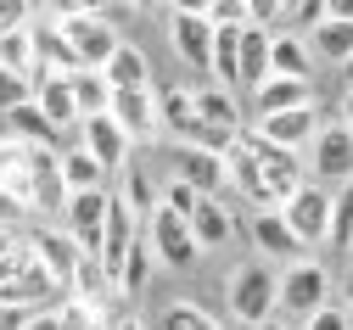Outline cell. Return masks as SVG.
<instances>
[{"label": "cell", "instance_id": "ba28073f", "mask_svg": "<svg viewBox=\"0 0 353 330\" xmlns=\"http://www.w3.org/2000/svg\"><path fill=\"white\" fill-rule=\"evenodd\" d=\"M247 241H252L258 258H275V263H297V258H308V247L292 235V224H286L281 207H252V218H247Z\"/></svg>", "mask_w": 353, "mask_h": 330}, {"label": "cell", "instance_id": "4316f807", "mask_svg": "<svg viewBox=\"0 0 353 330\" xmlns=\"http://www.w3.org/2000/svg\"><path fill=\"white\" fill-rule=\"evenodd\" d=\"M157 123H163L168 134L185 140V129L196 123V90H185V84H163V90H157Z\"/></svg>", "mask_w": 353, "mask_h": 330}, {"label": "cell", "instance_id": "4dcf8cb0", "mask_svg": "<svg viewBox=\"0 0 353 330\" xmlns=\"http://www.w3.org/2000/svg\"><path fill=\"white\" fill-rule=\"evenodd\" d=\"M68 84H73V101H79L84 118H96V112L112 107V79L101 68H79V73H68Z\"/></svg>", "mask_w": 353, "mask_h": 330}, {"label": "cell", "instance_id": "db71d44e", "mask_svg": "<svg viewBox=\"0 0 353 330\" xmlns=\"http://www.w3.org/2000/svg\"><path fill=\"white\" fill-rule=\"evenodd\" d=\"M112 330H152V324H141L135 313H123V319H112Z\"/></svg>", "mask_w": 353, "mask_h": 330}, {"label": "cell", "instance_id": "83f0119b", "mask_svg": "<svg viewBox=\"0 0 353 330\" xmlns=\"http://www.w3.org/2000/svg\"><path fill=\"white\" fill-rule=\"evenodd\" d=\"M196 118L213 123V129H225V134H236V129H241L236 90H225V84H202V90H196Z\"/></svg>", "mask_w": 353, "mask_h": 330}, {"label": "cell", "instance_id": "f6af8a7d", "mask_svg": "<svg viewBox=\"0 0 353 330\" xmlns=\"http://www.w3.org/2000/svg\"><path fill=\"white\" fill-rule=\"evenodd\" d=\"M163 202H168V207H174V213H185V218H191V207H196V202H202V196H196V191H191V185H185V179H180V174H174V179H168V185H163Z\"/></svg>", "mask_w": 353, "mask_h": 330}, {"label": "cell", "instance_id": "91938a15", "mask_svg": "<svg viewBox=\"0 0 353 330\" xmlns=\"http://www.w3.org/2000/svg\"><path fill=\"white\" fill-rule=\"evenodd\" d=\"M129 6H141V12H152V6H163V0H129Z\"/></svg>", "mask_w": 353, "mask_h": 330}, {"label": "cell", "instance_id": "44dd1931", "mask_svg": "<svg viewBox=\"0 0 353 330\" xmlns=\"http://www.w3.org/2000/svg\"><path fill=\"white\" fill-rule=\"evenodd\" d=\"M225 168H230V191H241L252 207H275V191H270V179H263L258 157L241 146V140H230V152H225Z\"/></svg>", "mask_w": 353, "mask_h": 330}, {"label": "cell", "instance_id": "d6986e66", "mask_svg": "<svg viewBox=\"0 0 353 330\" xmlns=\"http://www.w3.org/2000/svg\"><path fill=\"white\" fill-rule=\"evenodd\" d=\"M191 235H196V247L202 252H225V247H236V218H230V207L219 202V196H202L196 207H191Z\"/></svg>", "mask_w": 353, "mask_h": 330}, {"label": "cell", "instance_id": "8992f818", "mask_svg": "<svg viewBox=\"0 0 353 330\" xmlns=\"http://www.w3.org/2000/svg\"><path fill=\"white\" fill-rule=\"evenodd\" d=\"M281 213H286V224H292V235L314 252V247H325L331 241V191L320 179H303L297 191L281 202Z\"/></svg>", "mask_w": 353, "mask_h": 330}, {"label": "cell", "instance_id": "d4e9b609", "mask_svg": "<svg viewBox=\"0 0 353 330\" xmlns=\"http://www.w3.org/2000/svg\"><path fill=\"white\" fill-rule=\"evenodd\" d=\"M270 34L275 28L241 23V90H258L263 79H270Z\"/></svg>", "mask_w": 353, "mask_h": 330}, {"label": "cell", "instance_id": "6f0895ef", "mask_svg": "<svg viewBox=\"0 0 353 330\" xmlns=\"http://www.w3.org/2000/svg\"><path fill=\"white\" fill-rule=\"evenodd\" d=\"M252 330H292V324H281V319H263V324H252Z\"/></svg>", "mask_w": 353, "mask_h": 330}, {"label": "cell", "instance_id": "5b68a950", "mask_svg": "<svg viewBox=\"0 0 353 330\" xmlns=\"http://www.w3.org/2000/svg\"><path fill=\"white\" fill-rule=\"evenodd\" d=\"M236 140H241V146L258 157V168H263V179H270V191H275V207L297 191V185L308 179V163H303V152H286V146H275V140H263L252 123H241L236 129Z\"/></svg>", "mask_w": 353, "mask_h": 330}, {"label": "cell", "instance_id": "94428289", "mask_svg": "<svg viewBox=\"0 0 353 330\" xmlns=\"http://www.w3.org/2000/svg\"><path fill=\"white\" fill-rule=\"evenodd\" d=\"M28 6H34V17H39V12H51V0H28Z\"/></svg>", "mask_w": 353, "mask_h": 330}, {"label": "cell", "instance_id": "6125c7cd", "mask_svg": "<svg viewBox=\"0 0 353 330\" xmlns=\"http://www.w3.org/2000/svg\"><path fill=\"white\" fill-rule=\"evenodd\" d=\"M292 6H297V0H286V12H292Z\"/></svg>", "mask_w": 353, "mask_h": 330}, {"label": "cell", "instance_id": "680465c9", "mask_svg": "<svg viewBox=\"0 0 353 330\" xmlns=\"http://www.w3.org/2000/svg\"><path fill=\"white\" fill-rule=\"evenodd\" d=\"M342 79H347V90H353V56H347V62H342Z\"/></svg>", "mask_w": 353, "mask_h": 330}, {"label": "cell", "instance_id": "6da1fadb", "mask_svg": "<svg viewBox=\"0 0 353 330\" xmlns=\"http://www.w3.org/2000/svg\"><path fill=\"white\" fill-rule=\"evenodd\" d=\"M68 291L51 280V269L34 258L28 241H17L6 258H0V302H28V308H57Z\"/></svg>", "mask_w": 353, "mask_h": 330}, {"label": "cell", "instance_id": "60d3db41", "mask_svg": "<svg viewBox=\"0 0 353 330\" xmlns=\"http://www.w3.org/2000/svg\"><path fill=\"white\" fill-rule=\"evenodd\" d=\"M303 330H353V313L342 302H325V308H314V313L303 319Z\"/></svg>", "mask_w": 353, "mask_h": 330}, {"label": "cell", "instance_id": "7c38bea8", "mask_svg": "<svg viewBox=\"0 0 353 330\" xmlns=\"http://www.w3.org/2000/svg\"><path fill=\"white\" fill-rule=\"evenodd\" d=\"M174 174H180L196 196H225L230 191L225 152H208V146H180V152H174Z\"/></svg>", "mask_w": 353, "mask_h": 330}, {"label": "cell", "instance_id": "e7e4bbea", "mask_svg": "<svg viewBox=\"0 0 353 330\" xmlns=\"http://www.w3.org/2000/svg\"><path fill=\"white\" fill-rule=\"evenodd\" d=\"M292 330H303V324H292Z\"/></svg>", "mask_w": 353, "mask_h": 330}, {"label": "cell", "instance_id": "ffe728a7", "mask_svg": "<svg viewBox=\"0 0 353 330\" xmlns=\"http://www.w3.org/2000/svg\"><path fill=\"white\" fill-rule=\"evenodd\" d=\"M28 34H34V56H39V68H51V73H79V51H73V39L62 34L57 17H34Z\"/></svg>", "mask_w": 353, "mask_h": 330}, {"label": "cell", "instance_id": "7dc6e473", "mask_svg": "<svg viewBox=\"0 0 353 330\" xmlns=\"http://www.w3.org/2000/svg\"><path fill=\"white\" fill-rule=\"evenodd\" d=\"M34 23V6L28 0H0V34H17V28H28Z\"/></svg>", "mask_w": 353, "mask_h": 330}, {"label": "cell", "instance_id": "1f68e13d", "mask_svg": "<svg viewBox=\"0 0 353 330\" xmlns=\"http://www.w3.org/2000/svg\"><path fill=\"white\" fill-rule=\"evenodd\" d=\"M57 168H62V185H68V196L73 191H101V179H107V168L84 152V146H73V152H62L57 157Z\"/></svg>", "mask_w": 353, "mask_h": 330}, {"label": "cell", "instance_id": "74e56055", "mask_svg": "<svg viewBox=\"0 0 353 330\" xmlns=\"http://www.w3.org/2000/svg\"><path fill=\"white\" fill-rule=\"evenodd\" d=\"M0 68H6V73H28V79H34L39 56H34V34H28V28L0 34Z\"/></svg>", "mask_w": 353, "mask_h": 330}, {"label": "cell", "instance_id": "f1b7e54d", "mask_svg": "<svg viewBox=\"0 0 353 330\" xmlns=\"http://www.w3.org/2000/svg\"><path fill=\"white\" fill-rule=\"evenodd\" d=\"M34 213H51V207H68V185H62V168H57V152H39L34 163V191H28Z\"/></svg>", "mask_w": 353, "mask_h": 330}, {"label": "cell", "instance_id": "8d00e7d4", "mask_svg": "<svg viewBox=\"0 0 353 330\" xmlns=\"http://www.w3.org/2000/svg\"><path fill=\"white\" fill-rule=\"evenodd\" d=\"M325 247L342 252V258H347V247H353V179L331 191V241H325Z\"/></svg>", "mask_w": 353, "mask_h": 330}, {"label": "cell", "instance_id": "f546056e", "mask_svg": "<svg viewBox=\"0 0 353 330\" xmlns=\"http://www.w3.org/2000/svg\"><path fill=\"white\" fill-rule=\"evenodd\" d=\"M107 79H112V90H141V84H152V62H146V51H141V45H118V51H112V62L101 68Z\"/></svg>", "mask_w": 353, "mask_h": 330}, {"label": "cell", "instance_id": "8fae6325", "mask_svg": "<svg viewBox=\"0 0 353 330\" xmlns=\"http://www.w3.org/2000/svg\"><path fill=\"white\" fill-rule=\"evenodd\" d=\"M79 146L90 152L107 174H123V168H129V146H135V140L118 129L112 112H96V118H84V123H79Z\"/></svg>", "mask_w": 353, "mask_h": 330}, {"label": "cell", "instance_id": "d590c367", "mask_svg": "<svg viewBox=\"0 0 353 330\" xmlns=\"http://www.w3.org/2000/svg\"><path fill=\"white\" fill-rule=\"evenodd\" d=\"M129 207H135V218H152L157 207H163V185L152 179V174H141V168H123V191H118Z\"/></svg>", "mask_w": 353, "mask_h": 330}, {"label": "cell", "instance_id": "ee69618b", "mask_svg": "<svg viewBox=\"0 0 353 330\" xmlns=\"http://www.w3.org/2000/svg\"><path fill=\"white\" fill-rule=\"evenodd\" d=\"M247 23H258V28H281V23H286V0H247Z\"/></svg>", "mask_w": 353, "mask_h": 330}, {"label": "cell", "instance_id": "ab89813d", "mask_svg": "<svg viewBox=\"0 0 353 330\" xmlns=\"http://www.w3.org/2000/svg\"><path fill=\"white\" fill-rule=\"evenodd\" d=\"M23 101H34V79H28V73H6V68H0V118H6L12 107H23Z\"/></svg>", "mask_w": 353, "mask_h": 330}, {"label": "cell", "instance_id": "681fc988", "mask_svg": "<svg viewBox=\"0 0 353 330\" xmlns=\"http://www.w3.org/2000/svg\"><path fill=\"white\" fill-rule=\"evenodd\" d=\"M23 330H62V324H57V308H39V313H34Z\"/></svg>", "mask_w": 353, "mask_h": 330}, {"label": "cell", "instance_id": "603a6c76", "mask_svg": "<svg viewBox=\"0 0 353 330\" xmlns=\"http://www.w3.org/2000/svg\"><path fill=\"white\" fill-rule=\"evenodd\" d=\"M270 73H281V79H308L314 73L308 34H297V28H275L270 34Z\"/></svg>", "mask_w": 353, "mask_h": 330}, {"label": "cell", "instance_id": "7402d4cb", "mask_svg": "<svg viewBox=\"0 0 353 330\" xmlns=\"http://www.w3.org/2000/svg\"><path fill=\"white\" fill-rule=\"evenodd\" d=\"M39 152H46V146H28V140H17V134H0V185L17 191V196H28V191H34V163H39Z\"/></svg>", "mask_w": 353, "mask_h": 330}, {"label": "cell", "instance_id": "9c48e42d", "mask_svg": "<svg viewBox=\"0 0 353 330\" xmlns=\"http://www.w3.org/2000/svg\"><path fill=\"white\" fill-rule=\"evenodd\" d=\"M68 235L79 241V252H101V235H107V213H112V191L101 185V191H73L68 196Z\"/></svg>", "mask_w": 353, "mask_h": 330}, {"label": "cell", "instance_id": "7a4b0ae2", "mask_svg": "<svg viewBox=\"0 0 353 330\" xmlns=\"http://www.w3.org/2000/svg\"><path fill=\"white\" fill-rule=\"evenodd\" d=\"M331 291H336L331 269H325L320 258H297V263H281L275 308H281V313H292V319L303 324V319L314 313V308H325V302H331Z\"/></svg>", "mask_w": 353, "mask_h": 330}, {"label": "cell", "instance_id": "11a10c76", "mask_svg": "<svg viewBox=\"0 0 353 330\" xmlns=\"http://www.w3.org/2000/svg\"><path fill=\"white\" fill-rule=\"evenodd\" d=\"M342 123L353 129V90H342Z\"/></svg>", "mask_w": 353, "mask_h": 330}, {"label": "cell", "instance_id": "bcb514c9", "mask_svg": "<svg viewBox=\"0 0 353 330\" xmlns=\"http://www.w3.org/2000/svg\"><path fill=\"white\" fill-rule=\"evenodd\" d=\"M208 17H213V28H241L247 23V0H213Z\"/></svg>", "mask_w": 353, "mask_h": 330}, {"label": "cell", "instance_id": "836d02e7", "mask_svg": "<svg viewBox=\"0 0 353 330\" xmlns=\"http://www.w3.org/2000/svg\"><path fill=\"white\" fill-rule=\"evenodd\" d=\"M152 330H225L208 308H196V302H185V297H174V302H163V313L152 319Z\"/></svg>", "mask_w": 353, "mask_h": 330}, {"label": "cell", "instance_id": "f907efd6", "mask_svg": "<svg viewBox=\"0 0 353 330\" xmlns=\"http://www.w3.org/2000/svg\"><path fill=\"white\" fill-rule=\"evenodd\" d=\"M336 302L353 313V263H347V274H342V286H336Z\"/></svg>", "mask_w": 353, "mask_h": 330}, {"label": "cell", "instance_id": "4fadbf2b", "mask_svg": "<svg viewBox=\"0 0 353 330\" xmlns=\"http://www.w3.org/2000/svg\"><path fill=\"white\" fill-rule=\"evenodd\" d=\"M112 118H118V129L129 134V140H157L163 134V123H157V90L152 84H141V90H112V107H107Z\"/></svg>", "mask_w": 353, "mask_h": 330}, {"label": "cell", "instance_id": "2e32d148", "mask_svg": "<svg viewBox=\"0 0 353 330\" xmlns=\"http://www.w3.org/2000/svg\"><path fill=\"white\" fill-rule=\"evenodd\" d=\"M34 101H39V112H46L57 129H79V123H84V112H79V101H73V84H68V73L34 68Z\"/></svg>", "mask_w": 353, "mask_h": 330}, {"label": "cell", "instance_id": "30bf717a", "mask_svg": "<svg viewBox=\"0 0 353 330\" xmlns=\"http://www.w3.org/2000/svg\"><path fill=\"white\" fill-rule=\"evenodd\" d=\"M62 34L73 39V51H79V68H107L112 51L123 45V34L112 28V17H57Z\"/></svg>", "mask_w": 353, "mask_h": 330}, {"label": "cell", "instance_id": "be15d7a7", "mask_svg": "<svg viewBox=\"0 0 353 330\" xmlns=\"http://www.w3.org/2000/svg\"><path fill=\"white\" fill-rule=\"evenodd\" d=\"M347 263H353V247H347Z\"/></svg>", "mask_w": 353, "mask_h": 330}, {"label": "cell", "instance_id": "277c9868", "mask_svg": "<svg viewBox=\"0 0 353 330\" xmlns=\"http://www.w3.org/2000/svg\"><path fill=\"white\" fill-rule=\"evenodd\" d=\"M303 163H308V179H320L325 191L347 185V179H353V129H347L342 118H336V123H320V134L308 140Z\"/></svg>", "mask_w": 353, "mask_h": 330}, {"label": "cell", "instance_id": "5bb4252c", "mask_svg": "<svg viewBox=\"0 0 353 330\" xmlns=\"http://www.w3.org/2000/svg\"><path fill=\"white\" fill-rule=\"evenodd\" d=\"M168 39H174V51H180V62H185V68H196V73H213V17L174 12V23H168Z\"/></svg>", "mask_w": 353, "mask_h": 330}, {"label": "cell", "instance_id": "b9f144b4", "mask_svg": "<svg viewBox=\"0 0 353 330\" xmlns=\"http://www.w3.org/2000/svg\"><path fill=\"white\" fill-rule=\"evenodd\" d=\"M34 213V202L28 196H17V191H6V185H0V229H17L23 218Z\"/></svg>", "mask_w": 353, "mask_h": 330}, {"label": "cell", "instance_id": "e0dca14e", "mask_svg": "<svg viewBox=\"0 0 353 330\" xmlns=\"http://www.w3.org/2000/svg\"><path fill=\"white\" fill-rule=\"evenodd\" d=\"M292 107H314V79H281V73H270L252 90V118H275V112H292Z\"/></svg>", "mask_w": 353, "mask_h": 330}, {"label": "cell", "instance_id": "9a60e30c", "mask_svg": "<svg viewBox=\"0 0 353 330\" xmlns=\"http://www.w3.org/2000/svg\"><path fill=\"white\" fill-rule=\"evenodd\" d=\"M252 129L263 140H275L286 152H308V140L320 134V101L314 107H292V112H275V118H252Z\"/></svg>", "mask_w": 353, "mask_h": 330}, {"label": "cell", "instance_id": "cb8c5ba5", "mask_svg": "<svg viewBox=\"0 0 353 330\" xmlns=\"http://www.w3.org/2000/svg\"><path fill=\"white\" fill-rule=\"evenodd\" d=\"M308 51H314V62L342 68L353 56V17H325L314 34H308Z\"/></svg>", "mask_w": 353, "mask_h": 330}, {"label": "cell", "instance_id": "c3c4849f", "mask_svg": "<svg viewBox=\"0 0 353 330\" xmlns=\"http://www.w3.org/2000/svg\"><path fill=\"white\" fill-rule=\"evenodd\" d=\"M34 313L39 308H28V302H0V330H23Z\"/></svg>", "mask_w": 353, "mask_h": 330}, {"label": "cell", "instance_id": "3957f363", "mask_svg": "<svg viewBox=\"0 0 353 330\" xmlns=\"http://www.w3.org/2000/svg\"><path fill=\"white\" fill-rule=\"evenodd\" d=\"M275 286H281V274L263 263V258H247L241 269H230V280H225L230 319H241V324H263V319H275Z\"/></svg>", "mask_w": 353, "mask_h": 330}, {"label": "cell", "instance_id": "ac0fdd59", "mask_svg": "<svg viewBox=\"0 0 353 330\" xmlns=\"http://www.w3.org/2000/svg\"><path fill=\"white\" fill-rule=\"evenodd\" d=\"M28 247H34V258H39V263L51 269V280L68 291V286H73V269H79V258H84V252H79V241H73L68 229H34V235H28Z\"/></svg>", "mask_w": 353, "mask_h": 330}, {"label": "cell", "instance_id": "e575fe53", "mask_svg": "<svg viewBox=\"0 0 353 330\" xmlns=\"http://www.w3.org/2000/svg\"><path fill=\"white\" fill-rule=\"evenodd\" d=\"M152 263H157V252H152V241L141 235V241L129 247L123 269H118V291H123V297H141V291H146V280H152Z\"/></svg>", "mask_w": 353, "mask_h": 330}, {"label": "cell", "instance_id": "f5cc1de1", "mask_svg": "<svg viewBox=\"0 0 353 330\" xmlns=\"http://www.w3.org/2000/svg\"><path fill=\"white\" fill-rule=\"evenodd\" d=\"M325 17H353V0H325Z\"/></svg>", "mask_w": 353, "mask_h": 330}, {"label": "cell", "instance_id": "7bdbcfd3", "mask_svg": "<svg viewBox=\"0 0 353 330\" xmlns=\"http://www.w3.org/2000/svg\"><path fill=\"white\" fill-rule=\"evenodd\" d=\"M112 0H51V17H107Z\"/></svg>", "mask_w": 353, "mask_h": 330}, {"label": "cell", "instance_id": "52a82bcc", "mask_svg": "<svg viewBox=\"0 0 353 330\" xmlns=\"http://www.w3.org/2000/svg\"><path fill=\"white\" fill-rule=\"evenodd\" d=\"M146 241H152L157 263H168V269H191V263L202 258L196 235H191V218H185V213H174L168 202H163V207L146 218Z\"/></svg>", "mask_w": 353, "mask_h": 330}, {"label": "cell", "instance_id": "816d5d0a", "mask_svg": "<svg viewBox=\"0 0 353 330\" xmlns=\"http://www.w3.org/2000/svg\"><path fill=\"white\" fill-rule=\"evenodd\" d=\"M168 6H174V12H196V17H208L213 0H168Z\"/></svg>", "mask_w": 353, "mask_h": 330}, {"label": "cell", "instance_id": "f35d334b", "mask_svg": "<svg viewBox=\"0 0 353 330\" xmlns=\"http://www.w3.org/2000/svg\"><path fill=\"white\" fill-rule=\"evenodd\" d=\"M57 324H62V330H101V308L68 291V297L57 302Z\"/></svg>", "mask_w": 353, "mask_h": 330}, {"label": "cell", "instance_id": "9f6ffc18", "mask_svg": "<svg viewBox=\"0 0 353 330\" xmlns=\"http://www.w3.org/2000/svg\"><path fill=\"white\" fill-rule=\"evenodd\" d=\"M12 247H17V241H12V229H0V258H6Z\"/></svg>", "mask_w": 353, "mask_h": 330}, {"label": "cell", "instance_id": "d6a6232c", "mask_svg": "<svg viewBox=\"0 0 353 330\" xmlns=\"http://www.w3.org/2000/svg\"><path fill=\"white\" fill-rule=\"evenodd\" d=\"M68 291H73V297H84V302H96V308H107L112 280H107V269H101V258H96V252H84V258H79L73 286H68Z\"/></svg>", "mask_w": 353, "mask_h": 330}, {"label": "cell", "instance_id": "484cf974", "mask_svg": "<svg viewBox=\"0 0 353 330\" xmlns=\"http://www.w3.org/2000/svg\"><path fill=\"white\" fill-rule=\"evenodd\" d=\"M6 134H17V140H28V146H46V152H57V123L39 112V101H23V107H12L6 112Z\"/></svg>", "mask_w": 353, "mask_h": 330}]
</instances>
